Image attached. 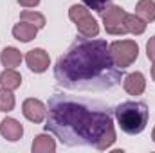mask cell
Returning a JSON list of instances; mask_svg holds the SVG:
<instances>
[{
    "instance_id": "cell-1",
    "label": "cell",
    "mask_w": 155,
    "mask_h": 153,
    "mask_svg": "<svg viewBox=\"0 0 155 153\" xmlns=\"http://www.w3.org/2000/svg\"><path fill=\"white\" fill-rule=\"evenodd\" d=\"M45 132L65 146H92L99 151L116 142L112 114L96 103L56 94L49 99Z\"/></svg>"
},
{
    "instance_id": "cell-2",
    "label": "cell",
    "mask_w": 155,
    "mask_h": 153,
    "mask_svg": "<svg viewBox=\"0 0 155 153\" xmlns=\"http://www.w3.org/2000/svg\"><path fill=\"white\" fill-rule=\"evenodd\" d=\"M54 77L67 90H110L121 83L123 69L116 67L105 40L78 38L56 61Z\"/></svg>"
},
{
    "instance_id": "cell-3",
    "label": "cell",
    "mask_w": 155,
    "mask_h": 153,
    "mask_svg": "<svg viewBox=\"0 0 155 153\" xmlns=\"http://www.w3.org/2000/svg\"><path fill=\"white\" fill-rule=\"evenodd\" d=\"M148 115L150 112L146 103H141V101H126L116 108L117 124L128 135L141 133L148 124Z\"/></svg>"
},
{
    "instance_id": "cell-4",
    "label": "cell",
    "mask_w": 155,
    "mask_h": 153,
    "mask_svg": "<svg viewBox=\"0 0 155 153\" xmlns=\"http://www.w3.org/2000/svg\"><path fill=\"white\" fill-rule=\"evenodd\" d=\"M110 49V56L116 63V67L119 69H126L130 67L137 56H139V45L134 41V40H119L108 45Z\"/></svg>"
},
{
    "instance_id": "cell-5",
    "label": "cell",
    "mask_w": 155,
    "mask_h": 153,
    "mask_svg": "<svg viewBox=\"0 0 155 153\" xmlns=\"http://www.w3.org/2000/svg\"><path fill=\"white\" fill-rule=\"evenodd\" d=\"M69 18L76 24L78 33L81 36H87V38H96L99 34V25L97 22L92 18V15L88 13V9L85 5H79L74 4L71 9H69Z\"/></svg>"
},
{
    "instance_id": "cell-6",
    "label": "cell",
    "mask_w": 155,
    "mask_h": 153,
    "mask_svg": "<svg viewBox=\"0 0 155 153\" xmlns=\"http://www.w3.org/2000/svg\"><path fill=\"white\" fill-rule=\"evenodd\" d=\"M124 16H126V11L123 7H119V5H108L107 11L101 13L103 24H105V31L108 34H114V36H123L126 33Z\"/></svg>"
},
{
    "instance_id": "cell-7",
    "label": "cell",
    "mask_w": 155,
    "mask_h": 153,
    "mask_svg": "<svg viewBox=\"0 0 155 153\" xmlns=\"http://www.w3.org/2000/svg\"><path fill=\"white\" fill-rule=\"evenodd\" d=\"M22 112L25 115V119L27 121H31V122H43L45 119H47V106L38 101V99H35V97H31V99H25L24 101V105H22Z\"/></svg>"
},
{
    "instance_id": "cell-8",
    "label": "cell",
    "mask_w": 155,
    "mask_h": 153,
    "mask_svg": "<svg viewBox=\"0 0 155 153\" xmlns=\"http://www.w3.org/2000/svg\"><path fill=\"white\" fill-rule=\"evenodd\" d=\"M25 63H27V67H29L33 72L41 74V72H45V70L49 69L51 58H49V54H47L43 49H33V50H29V52L25 54Z\"/></svg>"
},
{
    "instance_id": "cell-9",
    "label": "cell",
    "mask_w": 155,
    "mask_h": 153,
    "mask_svg": "<svg viewBox=\"0 0 155 153\" xmlns=\"http://www.w3.org/2000/svg\"><path fill=\"white\" fill-rule=\"evenodd\" d=\"M0 133H2L4 139L15 142V141L22 139V135H24V128H22V124H20L16 119H13V117H5V119L0 122Z\"/></svg>"
},
{
    "instance_id": "cell-10",
    "label": "cell",
    "mask_w": 155,
    "mask_h": 153,
    "mask_svg": "<svg viewBox=\"0 0 155 153\" xmlns=\"http://www.w3.org/2000/svg\"><path fill=\"white\" fill-rule=\"evenodd\" d=\"M123 86L130 96H141L146 88V79L141 72H132V74H128L124 77Z\"/></svg>"
},
{
    "instance_id": "cell-11",
    "label": "cell",
    "mask_w": 155,
    "mask_h": 153,
    "mask_svg": "<svg viewBox=\"0 0 155 153\" xmlns=\"http://www.w3.org/2000/svg\"><path fill=\"white\" fill-rule=\"evenodd\" d=\"M36 33H38V27L29 24V22H24V20L13 27V36L18 41H24V43H27V41L36 38Z\"/></svg>"
},
{
    "instance_id": "cell-12",
    "label": "cell",
    "mask_w": 155,
    "mask_h": 153,
    "mask_svg": "<svg viewBox=\"0 0 155 153\" xmlns=\"http://www.w3.org/2000/svg\"><path fill=\"white\" fill-rule=\"evenodd\" d=\"M0 61L5 69H16L22 63V52L15 47H5L0 54Z\"/></svg>"
},
{
    "instance_id": "cell-13",
    "label": "cell",
    "mask_w": 155,
    "mask_h": 153,
    "mask_svg": "<svg viewBox=\"0 0 155 153\" xmlns=\"http://www.w3.org/2000/svg\"><path fill=\"white\" fill-rule=\"evenodd\" d=\"M0 85H2V88L16 90V88L22 85V76H20L15 69H5V70L0 74Z\"/></svg>"
},
{
    "instance_id": "cell-14",
    "label": "cell",
    "mask_w": 155,
    "mask_h": 153,
    "mask_svg": "<svg viewBox=\"0 0 155 153\" xmlns=\"http://www.w3.org/2000/svg\"><path fill=\"white\" fill-rule=\"evenodd\" d=\"M135 15L143 18L146 24L155 20V2L153 0H139L135 5Z\"/></svg>"
},
{
    "instance_id": "cell-15",
    "label": "cell",
    "mask_w": 155,
    "mask_h": 153,
    "mask_svg": "<svg viewBox=\"0 0 155 153\" xmlns=\"http://www.w3.org/2000/svg\"><path fill=\"white\" fill-rule=\"evenodd\" d=\"M124 27H126V33L139 36V34H143L146 31V22L143 18H139L137 15H128L126 13V16H124Z\"/></svg>"
},
{
    "instance_id": "cell-16",
    "label": "cell",
    "mask_w": 155,
    "mask_h": 153,
    "mask_svg": "<svg viewBox=\"0 0 155 153\" xmlns=\"http://www.w3.org/2000/svg\"><path fill=\"white\" fill-rule=\"evenodd\" d=\"M54 150H56L54 139L49 137V135H45V133L38 135L35 139V142H33V153H52Z\"/></svg>"
},
{
    "instance_id": "cell-17",
    "label": "cell",
    "mask_w": 155,
    "mask_h": 153,
    "mask_svg": "<svg viewBox=\"0 0 155 153\" xmlns=\"http://www.w3.org/2000/svg\"><path fill=\"white\" fill-rule=\"evenodd\" d=\"M20 18H22L24 22H29V24L36 25L38 29H41V27L45 25V16H43L41 13H36V11H31V9H25V11H22Z\"/></svg>"
},
{
    "instance_id": "cell-18",
    "label": "cell",
    "mask_w": 155,
    "mask_h": 153,
    "mask_svg": "<svg viewBox=\"0 0 155 153\" xmlns=\"http://www.w3.org/2000/svg\"><path fill=\"white\" fill-rule=\"evenodd\" d=\"M11 92L13 90L0 88V112H11L15 108V96Z\"/></svg>"
},
{
    "instance_id": "cell-19",
    "label": "cell",
    "mask_w": 155,
    "mask_h": 153,
    "mask_svg": "<svg viewBox=\"0 0 155 153\" xmlns=\"http://www.w3.org/2000/svg\"><path fill=\"white\" fill-rule=\"evenodd\" d=\"M83 4L88 7V9H94L96 13H103L107 7H108V4H110V0H83Z\"/></svg>"
},
{
    "instance_id": "cell-20",
    "label": "cell",
    "mask_w": 155,
    "mask_h": 153,
    "mask_svg": "<svg viewBox=\"0 0 155 153\" xmlns=\"http://www.w3.org/2000/svg\"><path fill=\"white\" fill-rule=\"evenodd\" d=\"M146 56H148V60L155 61V36H152L150 41L146 43Z\"/></svg>"
},
{
    "instance_id": "cell-21",
    "label": "cell",
    "mask_w": 155,
    "mask_h": 153,
    "mask_svg": "<svg viewBox=\"0 0 155 153\" xmlns=\"http://www.w3.org/2000/svg\"><path fill=\"white\" fill-rule=\"evenodd\" d=\"M18 4L22 7H36L40 4V0H18Z\"/></svg>"
},
{
    "instance_id": "cell-22",
    "label": "cell",
    "mask_w": 155,
    "mask_h": 153,
    "mask_svg": "<svg viewBox=\"0 0 155 153\" xmlns=\"http://www.w3.org/2000/svg\"><path fill=\"white\" fill-rule=\"evenodd\" d=\"M152 77H153V81H155V61H153V67H152Z\"/></svg>"
},
{
    "instance_id": "cell-23",
    "label": "cell",
    "mask_w": 155,
    "mask_h": 153,
    "mask_svg": "<svg viewBox=\"0 0 155 153\" xmlns=\"http://www.w3.org/2000/svg\"><path fill=\"white\" fill-rule=\"evenodd\" d=\"M152 139H153V142H155V128H153V132H152Z\"/></svg>"
}]
</instances>
